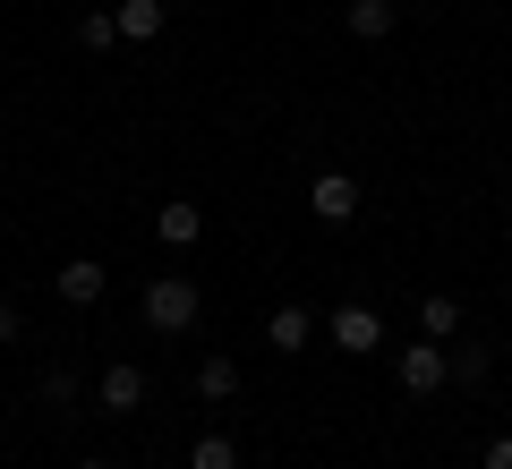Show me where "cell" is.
<instances>
[{
  "label": "cell",
  "mask_w": 512,
  "mask_h": 469,
  "mask_svg": "<svg viewBox=\"0 0 512 469\" xmlns=\"http://www.w3.org/2000/svg\"><path fill=\"white\" fill-rule=\"evenodd\" d=\"M197 282H188V273H154V282H146V325L154 333H188V325H197Z\"/></svg>",
  "instance_id": "cell-1"
},
{
  "label": "cell",
  "mask_w": 512,
  "mask_h": 469,
  "mask_svg": "<svg viewBox=\"0 0 512 469\" xmlns=\"http://www.w3.org/2000/svg\"><path fill=\"white\" fill-rule=\"evenodd\" d=\"M444 384H453V350H444V342H410L402 350V393H444Z\"/></svg>",
  "instance_id": "cell-2"
},
{
  "label": "cell",
  "mask_w": 512,
  "mask_h": 469,
  "mask_svg": "<svg viewBox=\"0 0 512 469\" xmlns=\"http://www.w3.org/2000/svg\"><path fill=\"white\" fill-rule=\"evenodd\" d=\"M333 350H350V359H367V350H376L384 342V316H376V307H359V299H350V307H333Z\"/></svg>",
  "instance_id": "cell-3"
},
{
  "label": "cell",
  "mask_w": 512,
  "mask_h": 469,
  "mask_svg": "<svg viewBox=\"0 0 512 469\" xmlns=\"http://www.w3.org/2000/svg\"><path fill=\"white\" fill-rule=\"evenodd\" d=\"M308 342H316V316H308V307H274V316H265V350H282V359H299Z\"/></svg>",
  "instance_id": "cell-4"
},
{
  "label": "cell",
  "mask_w": 512,
  "mask_h": 469,
  "mask_svg": "<svg viewBox=\"0 0 512 469\" xmlns=\"http://www.w3.org/2000/svg\"><path fill=\"white\" fill-rule=\"evenodd\" d=\"M308 205H316L325 222H350V214H359V180H350V171H316Z\"/></svg>",
  "instance_id": "cell-5"
},
{
  "label": "cell",
  "mask_w": 512,
  "mask_h": 469,
  "mask_svg": "<svg viewBox=\"0 0 512 469\" xmlns=\"http://www.w3.org/2000/svg\"><path fill=\"white\" fill-rule=\"evenodd\" d=\"M103 282H111V273L94 265V256H69V265H60V299H69V307H94V299H103Z\"/></svg>",
  "instance_id": "cell-6"
},
{
  "label": "cell",
  "mask_w": 512,
  "mask_h": 469,
  "mask_svg": "<svg viewBox=\"0 0 512 469\" xmlns=\"http://www.w3.org/2000/svg\"><path fill=\"white\" fill-rule=\"evenodd\" d=\"M94 393H103V410H137V401H146V367H103Z\"/></svg>",
  "instance_id": "cell-7"
},
{
  "label": "cell",
  "mask_w": 512,
  "mask_h": 469,
  "mask_svg": "<svg viewBox=\"0 0 512 469\" xmlns=\"http://www.w3.org/2000/svg\"><path fill=\"white\" fill-rule=\"evenodd\" d=\"M163 18H171L163 0H120V43H154V35H163Z\"/></svg>",
  "instance_id": "cell-8"
},
{
  "label": "cell",
  "mask_w": 512,
  "mask_h": 469,
  "mask_svg": "<svg viewBox=\"0 0 512 469\" xmlns=\"http://www.w3.org/2000/svg\"><path fill=\"white\" fill-rule=\"evenodd\" d=\"M197 231H205L197 205H163V214H154V239H163V248H197Z\"/></svg>",
  "instance_id": "cell-9"
},
{
  "label": "cell",
  "mask_w": 512,
  "mask_h": 469,
  "mask_svg": "<svg viewBox=\"0 0 512 469\" xmlns=\"http://www.w3.org/2000/svg\"><path fill=\"white\" fill-rule=\"evenodd\" d=\"M419 333H427V342H453V333H461V299H444V290L419 299Z\"/></svg>",
  "instance_id": "cell-10"
},
{
  "label": "cell",
  "mask_w": 512,
  "mask_h": 469,
  "mask_svg": "<svg viewBox=\"0 0 512 469\" xmlns=\"http://www.w3.org/2000/svg\"><path fill=\"white\" fill-rule=\"evenodd\" d=\"M350 35L384 43V35H393V0H350Z\"/></svg>",
  "instance_id": "cell-11"
},
{
  "label": "cell",
  "mask_w": 512,
  "mask_h": 469,
  "mask_svg": "<svg viewBox=\"0 0 512 469\" xmlns=\"http://www.w3.org/2000/svg\"><path fill=\"white\" fill-rule=\"evenodd\" d=\"M239 393V359H205L197 367V401H231Z\"/></svg>",
  "instance_id": "cell-12"
},
{
  "label": "cell",
  "mask_w": 512,
  "mask_h": 469,
  "mask_svg": "<svg viewBox=\"0 0 512 469\" xmlns=\"http://www.w3.org/2000/svg\"><path fill=\"white\" fill-rule=\"evenodd\" d=\"M188 469H239V444H231V435H197Z\"/></svg>",
  "instance_id": "cell-13"
},
{
  "label": "cell",
  "mask_w": 512,
  "mask_h": 469,
  "mask_svg": "<svg viewBox=\"0 0 512 469\" xmlns=\"http://www.w3.org/2000/svg\"><path fill=\"white\" fill-rule=\"evenodd\" d=\"M77 43H86V52H111V43H120V18H111V9H94V18H77Z\"/></svg>",
  "instance_id": "cell-14"
},
{
  "label": "cell",
  "mask_w": 512,
  "mask_h": 469,
  "mask_svg": "<svg viewBox=\"0 0 512 469\" xmlns=\"http://www.w3.org/2000/svg\"><path fill=\"white\" fill-rule=\"evenodd\" d=\"M43 401H77V367H43Z\"/></svg>",
  "instance_id": "cell-15"
},
{
  "label": "cell",
  "mask_w": 512,
  "mask_h": 469,
  "mask_svg": "<svg viewBox=\"0 0 512 469\" xmlns=\"http://www.w3.org/2000/svg\"><path fill=\"white\" fill-rule=\"evenodd\" d=\"M453 376L461 384H487V350H453Z\"/></svg>",
  "instance_id": "cell-16"
},
{
  "label": "cell",
  "mask_w": 512,
  "mask_h": 469,
  "mask_svg": "<svg viewBox=\"0 0 512 469\" xmlns=\"http://www.w3.org/2000/svg\"><path fill=\"white\" fill-rule=\"evenodd\" d=\"M487 469H512V435H495V444H487Z\"/></svg>",
  "instance_id": "cell-17"
},
{
  "label": "cell",
  "mask_w": 512,
  "mask_h": 469,
  "mask_svg": "<svg viewBox=\"0 0 512 469\" xmlns=\"http://www.w3.org/2000/svg\"><path fill=\"white\" fill-rule=\"evenodd\" d=\"M0 342H18V307L0 299Z\"/></svg>",
  "instance_id": "cell-18"
},
{
  "label": "cell",
  "mask_w": 512,
  "mask_h": 469,
  "mask_svg": "<svg viewBox=\"0 0 512 469\" xmlns=\"http://www.w3.org/2000/svg\"><path fill=\"white\" fill-rule=\"evenodd\" d=\"M77 469H111V461H77Z\"/></svg>",
  "instance_id": "cell-19"
}]
</instances>
